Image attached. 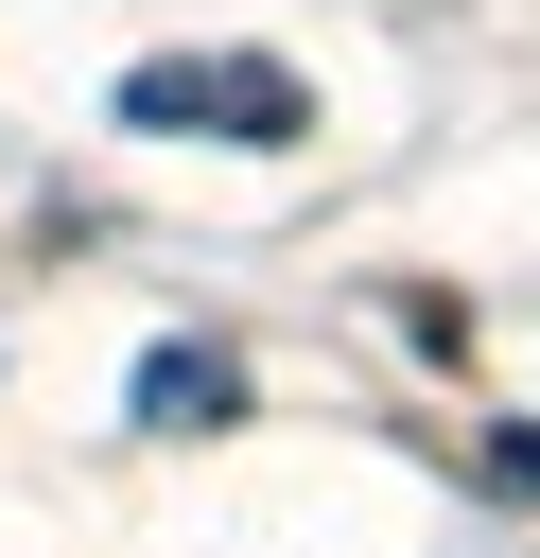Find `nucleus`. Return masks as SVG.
I'll list each match as a JSON object with an SVG mask.
<instances>
[{"label": "nucleus", "mask_w": 540, "mask_h": 558, "mask_svg": "<svg viewBox=\"0 0 540 558\" xmlns=\"http://www.w3.org/2000/svg\"><path fill=\"white\" fill-rule=\"evenodd\" d=\"M139 418H157V436H226V418H244V366H226V349H139Z\"/></svg>", "instance_id": "obj_2"}, {"label": "nucleus", "mask_w": 540, "mask_h": 558, "mask_svg": "<svg viewBox=\"0 0 540 558\" xmlns=\"http://www.w3.org/2000/svg\"><path fill=\"white\" fill-rule=\"evenodd\" d=\"M122 122L139 140H314V87L279 52H157L122 70Z\"/></svg>", "instance_id": "obj_1"}, {"label": "nucleus", "mask_w": 540, "mask_h": 558, "mask_svg": "<svg viewBox=\"0 0 540 558\" xmlns=\"http://www.w3.org/2000/svg\"><path fill=\"white\" fill-rule=\"evenodd\" d=\"M488 488H505V506H540V436H488Z\"/></svg>", "instance_id": "obj_3"}]
</instances>
